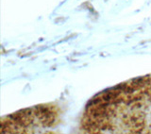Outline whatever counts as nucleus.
<instances>
[{"mask_svg": "<svg viewBox=\"0 0 151 134\" xmlns=\"http://www.w3.org/2000/svg\"><path fill=\"white\" fill-rule=\"evenodd\" d=\"M63 110L55 103L23 109L0 120L1 133H47L60 124Z\"/></svg>", "mask_w": 151, "mask_h": 134, "instance_id": "nucleus-2", "label": "nucleus"}, {"mask_svg": "<svg viewBox=\"0 0 151 134\" xmlns=\"http://www.w3.org/2000/svg\"><path fill=\"white\" fill-rule=\"evenodd\" d=\"M79 131L151 133V74L124 81L93 97L82 112Z\"/></svg>", "mask_w": 151, "mask_h": 134, "instance_id": "nucleus-1", "label": "nucleus"}]
</instances>
